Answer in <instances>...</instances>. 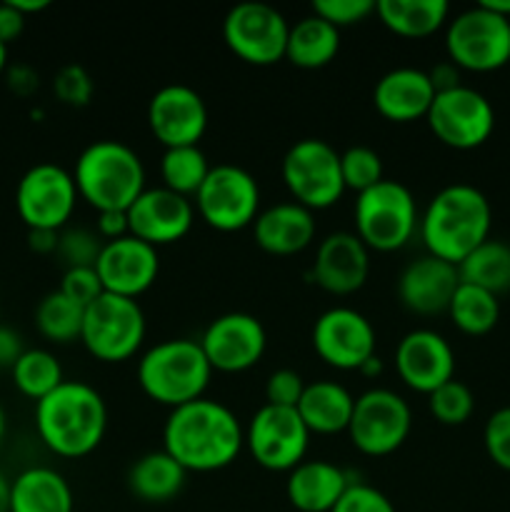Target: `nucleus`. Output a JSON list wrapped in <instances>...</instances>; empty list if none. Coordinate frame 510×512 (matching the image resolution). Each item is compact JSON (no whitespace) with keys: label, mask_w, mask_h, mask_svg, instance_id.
<instances>
[{"label":"nucleus","mask_w":510,"mask_h":512,"mask_svg":"<svg viewBox=\"0 0 510 512\" xmlns=\"http://www.w3.org/2000/svg\"><path fill=\"white\" fill-rule=\"evenodd\" d=\"M245 430L228 405L198 398L170 410L163 428V450L188 473H215L238 460Z\"/></svg>","instance_id":"1"},{"label":"nucleus","mask_w":510,"mask_h":512,"mask_svg":"<svg viewBox=\"0 0 510 512\" xmlns=\"http://www.w3.org/2000/svg\"><path fill=\"white\" fill-rule=\"evenodd\" d=\"M35 430L50 453L78 460L93 453L108 430V405L93 385L65 380L35 403Z\"/></svg>","instance_id":"2"},{"label":"nucleus","mask_w":510,"mask_h":512,"mask_svg":"<svg viewBox=\"0 0 510 512\" xmlns=\"http://www.w3.org/2000/svg\"><path fill=\"white\" fill-rule=\"evenodd\" d=\"M493 210L475 185L453 183L433 195L420 215L418 233L433 258L458 268L478 245L490 238Z\"/></svg>","instance_id":"3"},{"label":"nucleus","mask_w":510,"mask_h":512,"mask_svg":"<svg viewBox=\"0 0 510 512\" xmlns=\"http://www.w3.org/2000/svg\"><path fill=\"white\" fill-rule=\"evenodd\" d=\"M78 198L98 213L128 210L145 190V165L123 140H95L85 145L73 170Z\"/></svg>","instance_id":"4"},{"label":"nucleus","mask_w":510,"mask_h":512,"mask_svg":"<svg viewBox=\"0 0 510 512\" xmlns=\"http://www.w3.org/2000/svg\"><path fill=\"white\" fill-rule=\"evenodd\" d=\"M210 378H213V368L198 340H160L138 360L140 390L153 403L170 410L203 398Z\"/></svg>","instance_id":"5"},{"label":"nucleus","mask_w":510,"mask_h":512,"mask_svg":"<svg viewBox=\"0 0 510 512\" xmlns=\"http://www.w3.org/2000/svg\"><path fill=\"white\" fill-rule=\"evenodd\" d=\"M355 235L368 250L395 253L413 240L420 215L413 193L400 180L383 178L355 198Z\"/></svg>","instance_id":"6"},{"label":"nucleus","mask_w":510,"mask_h":512,"mask_svg":"<svg viewBox=\"0 0 510 512\" xmlns=\"http://www.w3.org/2000/svg\"><path fill=\"white\" fill-rule=\"evenodd\" d=\"M145 330L148 323L138 300L103 293L85 308L80 343L100 363H123L138 353Z\"/></svg>","instance_id":"7"},{"label":"nucleus","mask_w":510,"mask_h":512,"mask_svg":"<svg viewBox=\"0 0 510 512\" xmlns=\"http://www.w3.org/2000/svg\"><path fill=\"white\" fill-rule=\"evenodd\" d=\"M283 183L295 203L308 210L333 208L345 193L343 173H340V153L320 138H303L293 143L285 153Z\"/></svg>","instance_id":"8"},{"label":"nucleus","mask_w":510,"mask_h":512,"mask_svg":"<svg viewBox=\"0 0 510 512\" xmlns=\"http://www.w3.org/2000/svg\"><path fill=\"white\" fill-rule=\"evenodd\" d=\"M445 50L460 70L490 73L503 68L510 63V20L478 3L448 20Z\"/></svg>","instance_id":"9"},{"label":"nucleus","mask_w":510,"mask_h":512,"mask_svg":"<svg viewBox=\"0 0 510 512\" xmlns=\"http://www.w3.org/2000/svg\"><path fill=\"white\" fill-rule=\"evenodd\" d=\"M195 213L220 233H235L255 223L260 213L258 180L233 163L213 165L193 198Z\"/></svg>","instance_id":"10"},{"label":"nucleus","mask_w":510,"mask_h":512,"mask_svg":"<svg viewBox=\"0 0 510 512\" xmlns=\"http://www.w3.org/2000/svg\"><path fill=\"white\" fill-rule=\"evenodd\" d=\"M413 428V413L403 395L388 388H370L355 398L350 443L370 458H385L403 448Z\"/></svg>","instance_id":"11"},{"label":"nucleus","mask_w":510,"mask_h":512,"mask_svg":"<svg viewBox=\"0 0 510 512\" xmlns=\"http://www.w3.org/2000/svg\"><path fill=\"white\" fill-rule=\"evenodd\" d=\"M290 23L268 3H238L223 20V40L235 58L248 65H275L285 58Z\"/></svg>","instance_id":"12"},{"label":"nucleus","mask_w":510,"mask_h":512,"mask_svg":"<svg viewBox=\"0 0 510 512\" xmlns=\"http://www.w3.org/2000/svg\"><path fill=\"white\" fill-rule=\"evenodd\" d=\"M73 173L55 163H38L15 188V210L28 230H63L78 203Z\"/></svg>","instance_id":"13"},{"label":"nucleus","mask_w":510,"mask_h":512,"mask_svg":"<svg viewBox=\"0 0 510 512\" xmlns=\"http://www.w3.org/2000/svg\"><path fill=\"white\" fill-rule=\"evenodd\" d=\"M310 430L298 408L263 405L245 428V448L255 463L273 473H290L308 455Z\"/></svg>","instance_id":"14"},{"label":"nucleus","mask_w":510,"mask_h":512,"mask_svg":"<svg viewBox=\"0 0 510 512\" xmlns=\"http://www.w3.org/2000/svg\"><path fill=\"white\" fill-rule=\"evenodd\" d=\"M425 120L443 145L455 150H473L493 135L495 110L480 90L460 85L448 93L435 95Z\"/></svg>","instance_id":"15"},{"label":"nucleus","mask_w":510,"mask_h":512,"mask_svg":"<svg viewBox=\"0 0 510 512\" xmlns=\"http://www.w3.org/2000/svg\"><path fill=\"white\" fill-rule=\"evenodd\" d=\"M375 328L355 308L325 310L313 325V350L335 370H360L375 355Z\"/></svg>","instance_id":"16"},{"label":"nucleus","mask_w":510,"mask_h":512,"mask_svg":"<svg viewBox=\"0 0 510 512\" xmlns=\"http://www.w3.org/2000/svg\"><path fill=\"white\" fill-rule=\"evenodd\" d=\"M210 368L218 373H245L260 363L268 348L263 323L250 313H225L205 328L198 340Z\"/></svg>","instance_id":"17"},{"label":"nucleus","mask_w":510,"mask_h":512,"mask_svg":"<svg viewBox=\"0 0 510 512\" xmlns=\"http://www.w3.org/2000/svg\"><path fill=\"white\" fill-rule=\"evenodd\" d=\"M148 128L165 148L198 145L208 130V105L190 85H163L148 103Z\"/></svg>","instance_id":"18"},{"label":"nucleus","mask_w":510,"mask_h":512,"mask_svg":"<svg viewBox=\"0 0 510 512\" xmlns=\"http://www.w3.org/2000/svg\"><path fill=\"white\" fill-rule=\"evenodd\" d=\"M128 230L133 238L160 248L173 245L190 233L195 205L190 198L168 188H145L128 210Z\"/></svg>","instance_id":"19"},{"label":"nucleus","mask_w":510,"mask_h":512,"mask_svg":"<svg viewBox=\"0 0 510 512\" xmlns=\"http://www.w3.org/2000/svg\"><path fill=\"white\" fill-rule=\"evenodd\" d=\"M95 273H98L105 293L138 300V295L150 290V285L158 280V248L133 238V235L110 240V243H105L103 250H100V258L98 263H95Z\"/></svg>","instance_id":"20"},{"label":"nucleus","mask_w":510,"mask_h":512,"mask_svg":"<svg viewBox=\"0 0 510 512\" xmlns=\"http://www.w3.org/2000/svg\"><path fill=\"white\" fill-rule=\"evenodd\" d=\"M395 370L410 390L430 395L453 380L455 353L448 340L435 330H410L395 348Z\"/></svg>","instance_id":"21"},{"label":"nucleus","mask_w":510,"mask_h":512,"mask_svg":"<svg viewBox=\"0 0 510 512\" xmlns=\"http://www.w3.org/2000/svg\"><path fill=\"white\" fill-rule=\"evenodd\" d=\"M313 280L330 295H353L370 275V250L348 230L330 233L315 248Z\"/></svg>","instance_id":"22"},{"label":"nucleus","mask_w":510,"mask_h":512,"mask_svg":"<svg viewBox=\"0 0 510 512\" xmlns=\"http://www.w3.org/2000/svg\"><path fill=\"white\" fill-rule=\"evenodd\" d=\"M460 285L458 268L433 255H420L403 268L398 278V298L410 313H448L450 300Z\"/></svg>","instance_id":"23"},{"label":"nucleus","mask_w":510,"mask_h":512,"mask_svg":"<svg viewBox=\"0 0 510 512\" xmlns=\"http://www.w3.org/2000/svg\"><path fill=\"white\" fill-rule=\"evenodd\" d=\"M315 230H318V225H315L313 210L303 208L295 200L275 203L260 210L253 223L258 248L270 255H278V258L298 255L305 248H310V243L315 240Z\"/></svg>","instance_id":"24"},{"label":"nucleus","mask_w":510,"mask_h":512,"mask_svg":"<svg viewBox=\"0 0 510 512\" xmlns=\"http://www.w3.org/2000/svg\"><path fill=\"white\" fill-rule=\"evenodd\" d=\"M435 100L428 70L395 68L388 70L373 88V105L390 123H413L428 115Z\"/></svg>","instance_id":"25"},{"label":"nucleus","mask_w":510,"mask_h":512,"mask_svg":"<svg viewBox=\"0 0 510 512\" xmlns=\"http://www.w3.org/2000/svg\"><path fill=\"white\" fill-rule=\"evenodd\" d=\"M350 483L353 480L340 465L328 460H303L288 473L285 495L298 512H330Z\"/></svg>","instance_id":"26"},{"label":"nucleus","mask_w":510,"mask_h":512,"mask_svg":"<svg viewBox=\"0 0 510 512\" xmlns=\"http://www.w3.org/2000/svg\"><path fill=\"white\" fill-rule=\"evenodd\" d=\"M355 398L345 385L335 380H315L305 385V393L298 403V413L303 418L310 435H335L348 433L353 418Z\"/></svg>","instance_id":"27"},{"label":"nucleus","mask_w":510,"mask_h":512,"mask_svg":"<svg viewBox=\"0 0 510 512\" xmlns=\"http://www.w3.org/2000/svg\"><path fill=\"white\" fill-rule=\"evenodd\" d=\"M10 512H73V490L58 470L28 468L10 480Z\"/></svg>","instance_id":"28"},{"label":"nucleus","mask_w":510,"mask_h":512,"mask_svg":"<svg viewBox=\"0 0 510 512\" xmlns=\"http://www.w3.org/2000/svg\"><path fill=\"white\" fill-rule=\"evenodd\" d=\"M185 478H188V470L173 455H168L165 450H153V453L140 455L130 465L128 488L143 503L160 505L178 498L185 485Z\"/></svg>","instance_id":"29"},{"label":"nucleus","mask_w":510,"mask_h":512,"mask_svg":"<svg viewBox=\"0 0 510 512\" xmlns=\"http://www.w3.org/2000/svg\"><path fill=\"white\" fill-rule=\"evenodd\" d=\"M340 50V30L315 13L295 20L290 25L285 60L303 70L325 68L335 60Z\"/></svg>","instance_id":"30"},{"label":"nucleus","mask_w":510,"mask_h":512,"mask_svg":"<svg viewBox=\"0 0 510 512\" xmlns=\"http://www.w3.org/2000/svg\"><path fill=\"white\" fill-rule=\"evenodd\" d=\"M375 15L400 38H428L448 23L445 0H375Z\"/></svg>","instance_id":"31"},{"label":"nucleus","mask_w":510,"mask_h":512,"mask_svg":"<svg viewBox=\"0 0 510 512\" xmlns=\"http://www.w3.org/2000/svg\"><path fill=\"white\" fill-rule=\"evenodd\" d=\"M460 283L500 295L510 290V245L488 238L458 265Z\"/></svg>","instance_id":"32"},{"label":"nucleus","mask_w":510,"mask_h":512,"mask_svg":"<svg viewBox=\"0 0 510 512\" xmlns=\"http://www.w3.org/2000/svg\"><path fill=\"white\" fill-rule=\"evenodd\" d=\"M448 315L453 318L455 328L465 335H485L498 325L500 303L498 295L488 293L475 285L460 283L450 300Z\"/></svg>","instance_id":"33"},{"label":"nucleus","mask_w":510,"mask_h":512,"mask_svg":"<svg viewBox=\"0 0 510 512\" xmlns=\"http://www.w3.org/2000/svg\"><path fill=\"white\" fill-rule=\"evenodd\" d=\"M210 168L203 150L198 145H183V148H165L160 158V178L163 188L183 195V198H195L200 185L208 178Z\"/></svg>","instance_id":"34"},{"label":"nucleus","mask_w":510,"mask_h":512,"mask_svg":"<svg viewBox=\"0 0 510 512\" xmlns=\"http://www.w3.org/2000/svg\"><path fill=\"white\" fill-rule=\"evenodd\" d=\"M13 383L25 398L30 400H43L45 395L53 393L58 385L65 383L63 368H60L58 358L43 348H30L25 350L13 365Z\"/></svg>","instance_id":"35"},{"label":"nucleus","mask_w":510,"mask_h":512,"mask_svg":"<svg viewBox=\"0 0 510 512\" xmlns=\"http://www.w3.org/2000/svg\"><path fill=\"white\" fill-rule=\"evenodd\" d=\"M83 318L85 308H80L78 303H73L70 298H65L60 290L45 295L43 300L35 308V325H38V333L43 338H48L50 343L68 345L73 340H80V330H83Z\"/></svg>","instance_id":"36"},{"label":"nucleus","mask_w":510,"mask_h":512,"mask_svg":"<svg viewBox=\"0 0 510 512\" xmlns=\"http://www.w3.org/2000/svg\"><path fill=\"white\" fill-rule=\"evenodd\" d=\"M428 408L440 425H463L473 415L475 398L468 385L453 378L428 395Z\"/></svg>","instance_id":"37"},{"label":"nucleus","mask_w":510,"mask_h":512,"mask_svg":"<svg viewBox=\"0 0 510 512\" xmlns=\"http://www.w3.org/2000/svg\"><path fill=\"white\" fill-rule=\"evenodd\" d=\"M340 173L345 190H355L360 195L383 180V160L368 145H353L340 153Z\"/></svg>","instance_id":"38"},{"label":"nucleus","mask_w":510,"mask_h":512,"mask_svg":"<svg viewBox=\"0 0 510 512\" xmlns=\"http://www.w3.org/2000/svg\"><path fill=\"white\" fill-rule=\"evenodd\" d=\"M103 240L90 228H65L58 238V250L68 268H95L103 250Z\"/></svg>","instance_id":"39"},{"label":"nucleus","mask_w":510,"mask_h":512,"mask_svg":"<svg viewBox=\"0 0 510 512\" xmlns=\"http://www.w3.org/2000/svg\"><path fill=\"white\" fill-rule=\"evenodd\" d=\"M53 90L55 98L65 105H73V108H83L93 98V78L88 75V70L83 65H65L55 73L53 78Z\"/></svg>","instance_id":"40"},{"label":"nucleus","mask_w":510,"mask_h":512,"mask_svg":"<svg viewBox=\"0 0 510 512\" xmlns=\"http://www.w3.org/2000/svg\"><path fill=\"white\" fill-rule=\"evenodd\" d=\"M313 13L340 30L370 18L375 13V0H315Z\"/></svg>","instance_id":"41"},{"label":"nucleus","mask_w":510,"mask_h":512,"mask_svg":"<svg viewBox=\"0 0 510 512\" xmlns=\"http://www.w3.org/2000/svg\"><path fill=\"white\" fill-rule=\"evenodd\" d=\"M485 453L498 468L510 470V405L495 410L483 430Z\"/></svg>","instance_id":"42"},{"label":"nucleus","mask_w":510,"mask_h":512,"mask_svg":"<svg viewBox=\"0 0 510 512\" xmlns=\"http://www.w3.org/2000/svg\"><path fill=\"white\" fill-rule=\"evenodd\" d=\"M330 512H395V505L373 485L353 480Z\"/></svg>","instance_id":"43"},{"label":"nucleus","mask_w":510,"mask_h":512,"mask_svg":"<svg viewBox=\"0 0 510 512\" xmlns=\"http://www.w3.org/2000/svg\"><path fill=\"white\" fill-rule=\"evenodd\" d=\"M305 380L300 373L288 368H280L270 373L265 383V405H278V408H298L300 398L305 393Z\"/></svg>","instance_id":"44"},{"label":"nucleus","mask_w":510,"mask_h":512,"mask_svg":"<svg viewBox=\"0 0 510 512\" xmlns=\"http://www.w3.org/2000/svg\"><path fill=\"white\" fill-rule=\"evenodd\" d=\"M60 293L78 303L80 308H88L90 303L105 293L103 283H100L95 268H68L65 270L63 280H60Z\"/></svg>","instance_id":"45"},{"label":"nucleus","mask_w":510,"mask_h":512,"mask_svg":"<svg viewBox=\"0 0 510 512\" xmlns=\"http://www.w3.org/2000/svg\"><path fill=\"white\" fill-rule=\"evenodd\" d=\"M95 233L100 235L103 243H110V240H118L130 235L128 230V213L125 210H103L98 213V220H95Z\"/></svg>","instance_id":"46"},{"label":"nucleus","mask_w":510,"mask_h":512,"mask_svg":"<svg viewBox=\"0 0 510 512\" xmlns=\"http://www.w3.org/2000/svg\"><path fill=\"white\" fill-rule=\"evenodd\" d=\"M25 20L28 18L20 10H15L8 0L0 3V43L10 45L13 40H18L25 30Z\"/></svg>","instance_id":"47"},{"label":"nucleus","mask_w":510,"mask_h":512,"mask_svg":"<svg viewBox=\"0 0 510 512\" xmlns=\"http://www.w3.org/2000/svg\"><path fill=\"white\" fill-rule=\"evenodd\" d=\"M428 78L430 83H433V90L435 95L438 93H448V90H455L460 88V68L455 63H450V60H443V63H435L433 68L428 70Z\"/></svg>","instance_id":"48"},{"label":"nucleus","mask_w":510,"mask_h":512,"mask_svg":"<svg viewBox=\"0 0 510 512\" xmlns=\"http://www.w3.org/2000/svg\"><path fill=\"white\" fill-rule=\"evenodd\" d=\"M23 353H25V348H23V340H20V335L15 333L13 328H5V325H0V368L13 370V365L18 363V358Z\"/></svg>","instance_id":"49"},{"label":"nucleus","mask_w":510,"mask_h":512,"mask_svg":"<svg viewBox=\"0 0 510 512\" xmlns=\"http://www.w3.org/2000/svg\"><path fill=\"white\" fill-rule=\"evenodd\" d=\"M8 75V85L13 93L18 95H30L35 88H38V73L28 65H15V68L5 70Z\"/></svg>","instance_id":"50"},{"label":"nucleus","mask_w":510,"mask_h":512,"mask_svg":"<svg viewBox=\"0 0 510 512\" xmlns=\"http://www.w3.org/2000/svg\"><path fill=\"white\" fill-rule=\"evenodd\" d=\"M60 230H28V245L40 255H48L58 250Z\"/></svg>","instance_id":"51"},{"label":"nucleus","mask_w":510,"mask_h":512,"mask_svg":"<svg viewBox=\"0 0 510 512\" xmlns=\"http://www.w3.org/2000/svg\"><path fill=\"white\" fill-rule=\"evenodd\" d=\"M8 3L13 5L15 10H20V13H23L25 18H28L30 13H40V10L50 8L48 0H8Z\"/></svg>","instance_id":"52"},{"label":"nucleus","mask_w":510,"mask_h":512,"mask_svg":"<svg viewBox=\"0 0 510 512\" xmlns=\"http://www.w3.org/2000/svg\"><path fill=\"white\" fill-rule=\"evenodd\" d=\"M483 8H488L490 13L495 15H503V18L510 20V0H480Z\"/></svg>","instance_id":"53"},{"label":"nucleus","mask_w":510,"mask_h":512,"mask_svg":"<svg viewBox=\"0 0 510 512\" xmlns=\"http://www.w3.org/2000/svg\"><path fill=\"white\" fill-rule=\"evenodd\" d=\"M358 373L365 375V378H373V375H380V373H383V360H380L378 355H373V358H370V360H365L363 368H360Z\"/></svg>","instance_id":"54"},{"label":"nucleus","mask_w":510,"mask_h":512,"mask_svg":"<svg viewBox=\"0 0 510 512\" xmlns=\"http://www.w3.org/2000/svg\"><path fill=\"white\" fill-rule=\"evenodd\" d=\"M0 512H10V480L0 473Z\"/></svg>","instance_id":"55"},{"label":"nucleus","mask_w":510,"mask_h":512,"mask_svg":"<svg viewBox=\"0 0 510 512\" xmlns=\"http://www.w3.org/2000/svg\"><path fill=\"white\" fill-rule=\"evenodd\" d=\"M8 70V45L0 43V75Z\"/></svg>","instance_id":"56"},{"label":"nucleus","mask_w":510,"mask_h":512,"mask_svg":"<svg viewBox=\"0 0 510 512\" xmlns=\"http://www.w3.org/2000/svg\"><path fill=\"white\" fill-rule=\"evenodd\" d=\"M3 435H5V413H3V405H0V443H3Z\"/></svg>","instance_id":"57"}]
</instances>
